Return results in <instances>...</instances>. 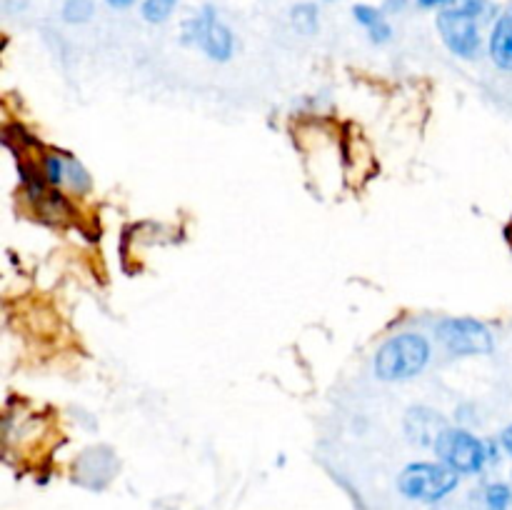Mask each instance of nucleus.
I'll return each mask as SVG.
<instances>
[{
  "label": "nucleus",
  "instance_id": "nucleus-3",
  "mask_svg": "<svg viewBox=\"0 0 512 510\" xmlns=\"http://www.w3.org/2000/svg\"><path fill=\"white\" fill-rule=\"evenodd\" d=\"M458 475V470L445 463H413L400 473L398 488L405 498L433 503L455 490Z\"/></svg>",
  "mask_w": 512,
  "mask_h": 510
},
{
  "label": "nucleus",
  "instance_id": "nucleus-16",
  "mask_svg": "<svg viewBox=\"0 0 512 510\" xmlns=\"http://www.w3.org/2000/svg\"><path fill=\"white\" fill-rule=\"evenodd\" d=\"M420 5H425V8H435V5H443V3H450V0H418Z\"/></svg>",
  "mask_w": 512,
  "mask_h": 510
},
{
  "label": "nucleus",
  "instance_id": "nucleus-1",
  "mask_svg": "<svg viewBox=\"0 0 512 510\" xmlns=\"http://www.w3.org/2000/svg\"><path fill=\"white\" fill-rule=\"evenodd\" d=\"M488 13V0H450L438 15V30L445 45L460 58H473L480 50V23Z\"/></svg>",
  "mask_w": 512,
  "mask_h": 510
},
{
  "label": "nucleus",
  "instance_id": "nucleus-7",
  "mask_svg": "<svg viewBox=\"0 0 512 510\" xmlns=\"http://www.w3.org/2000/svg\"><path fill=\"white\" fill-rule=\"evenodd\" d=\"M490 55L500 68L512 70V5L500 15L490 38Z\"/></svg>",
  "mask_w": 512,
  "mask_h": 510
},
{
  "label": "nucleus",
  "instance_id": "nucleus-15",
  "mask_svg": "<svg viewBox=\"0 0 512 510\" xmlns=\"http://www.w3.org/2000/svg\"><path fill=\"white\" fill-rule=\"evenodd\" d=\"M503 445H505V448H508V453L512 455V425L503 433Z\"/></svg>",
  "mask_w": 512,
  "mask_h": 510
},
{
  "label": "nucleus",
  "instance_id": "nucleus-12",
  "mask_svg": "<svg viewBox=\"0 0 512 510\" xmlns=\"http://www.w3.org/2000/svg\"><path fill=\"white\" fill-rule=\"evenodd\" d=\"M93 15V3L90 0H68L63 5V18L68 23H85Z\"/></svg>",
  "mask_w": 512,
  "mask_h": 510
},
{
  "label": "nucleus",
  "instance_id": "nucleus-8",
  "mask_svg": "<svg viewBox=\"0 0 512 510\" xmlns=\"http://www.w3.org/2000/svg\"><path fill=\"white\" fill-rule=\"evenodd\" d=\"M408 428H410V433L415 435V440H423V443L435 445V440H438L440 433L445 430V423L438 413L420 408V410H413V413H410Z\"/></svg>",
  "mask_w": 512,
  "mask_h": 510
},
{
  "label": "nucleus",
  "instance_id": "nucleus-5",
  "mask_svg": "<svg viewBox=\"0 0 512 510\" xmlns=\"http://www.w3.org/2000/svg\"><path fill=\"white\" fill-rule=\"evenodd\" d=\"M438 338L455 355H485L493 350V333L488 325L473 318H448L440 323Z\"/></svg>",
  "mask_w": 512,
  "mask_h": 510
},
{
  "label": "nucleus",
  "instance_id": "nucleus-13",
  "mask_svg": "<svg viewBox=\"0 0 512 510\" xmlns=\"http://www.w3.org/2000/svg\"><path fill=\"white\" fill-rule=\"evenodd\" d=\"M293 15H295V25H298L300 30H305V33H313L315 25H318L313 5H300V8H295Z\"/></svg>",
  "mask_w": 512,
  "mask_h": 510
},
{
  "label": "nucleus",
  "instance_id": "nucleus-14",
  "mask_svg": "<svg viewBox=\"0 0 512 510\" xmlns=\"http://www.w3.org/2000/svg\"><path fill=\"white\" fill-rule=\"evenodd\" d=\"M108 5H113V8H130V5L135 3V0H105Z\"/></svg>",
  "mask_w": 512,
  "mask_h": 510
},
{
  "label": "nucleus",
  "instance_id": "nucleus-4",
  "mask_svg": "<svg viewBox=\"0 0 512 510\" xmlns=\"http://www.w3.org/2000/svg\"><path fill=\"white\" fill-rule=\"evenodd\" d=\"M435 453L440 455V463L450 465L458 473H480L488 463V448L483 440L458 428H445L440 433L435 440Z\"/></svg>",
  "mask_w": 512,
  "mask_h": 510
},
{
  "label": "nucleus",
  "instance_id": "nucleus-6",
  "mask_svg": "<svg viewBox=\"0 0 512 510\" xmlns=\"http://www.w3.org/2000/svg\"><path fill=\"white\" fill-rule=\"evenodd\" d=\"M188 28L195 43L213 60H228L233 55V33L215 18L213 10H203Z\"/></svg>",
  "mask_w": 512,
  "mask_h": 510
},
{
  "label": "nucleus",
  "instance_id": "nucleus-9",
  "mask_svg": "<svg viewBox=\"0 0 512 510\" xmlns=\"http://www.w3.org/2000/svg\"><path fill=\"white\" fill-rule=\"evenodd\" d=\"M353 13L355 20L368 30L375 43H385L390 38V25L385 23L383 13L378 8H373V5H355Z\"/></svg>",
  "mask_w": 512,
  "mask_h": 510
},
{
  "label": "nucleus",
  "instance_id": "nucleus-11",
  "mask_svg": "<svg viewBox=\"0 0 512 510\" xmlns=\"http://www.w3.org/2000/svg\"><path fill=\"white\" fill-rule=\"evenodd\" d=\"M178 0H145L143 3V18L148 23H163L170 13L175 10Z\"/></svg>",
  "mask_w": 512,
  "mask_h": 510
},
{
  "label": "nucleus",
  "instance_id": "nucleus-10",
  "mask_svg": "<svg viewBox=\"0 0 512 510\" xmlns=\"http://www.w3.org/2000/svg\"><path fill=\"white\" fill-rule=\"evenodd\" d=\"M512 493L508 485L493 483L483 490V505L485 510H508Z\"/></svg>",
  "mask_w": 512,
  "mask_h": 510
},
{
  "label": "nucleus",
  "instance_id": "nucleus-2",
  "mask_svg": "<svg viewBox=\"0 0 512 510\" xmlns=\"http://www.w3.org/2000/svg\"><path fill=\"white\" fill-rule=\"evenodd\" d=\"M430 345L423 335L403 333L390 338L375 358V373L383 380H405L428 365Z\"/></svg>",
  "mask_w": 512,
  "mask_h": 510
}]
</instances>
